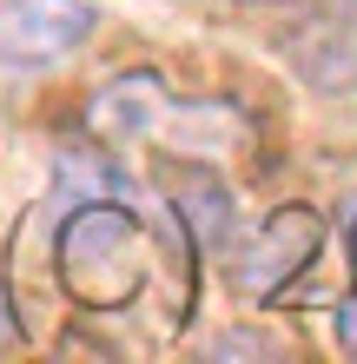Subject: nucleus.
<instances>
[{
    "label": "nucleus",
    "mask_w": 357,
    "mask_h": 364,
    "mask_svg": "<svg viewBox=\"0 0 357 364\" xmlns=\"http://www.w3.org/2000/svg\"><path fill=\"white\" fill-rule=\"evenodd\" d=\"M318 245H324V219H318V212H311V205H278L232 252V285L251 298V305H271V298H285L291 278L318 259Z\"/></svg>",
    "instance_id": "3"
},
{
    "label": "nucleus",
    "mask_w": 357,
    "mask_h": 364,
    "mask_svg": "<svg viewBox=\"0 0 357 364\" xmlns=\"http://www.w3.org/2000/svg\"><path fill=\"white\" fill-rule=\"evenodd\" d=\"M53 278L87 318H113L153 278V239L126 199H87L53 239Z\"/></svg>",
    "instance_id": "1"
},
{
    "label": "nucleus",
    "mask_w": 357,
    "mask_h": 364,
    "mask_svg": "<svg viewBox=\"0 0 357 364\" xmlns=\"http://www.w3.org/2000/svg\"><path fill=\"white\" fill-rule=\"evenodd\" d=\"M338 345L357 358V298H351V305H338Z\"/></svg>",
    "instance_id": "5"
},
{
    "label": "nucleus",
    "mask_w": 357,
    "mask_h": 364,
    "mask_svg": "<svg viewBox=\"0 0 357 364\" xmlns=\"http://www.w3.org/2000/svg\"><path fill=\"white\" fill-rule=\"evenodd\" d=\"M351 285H357V219H351Z\"/></svg>",
    "instance_id": "6"
},
{
    "label": "nucleus",
    "mask_w": 357,
    "mask_h": 364,
    "mask_svg": "<svg viewBox=\"0 0 357 364\" xmlns=\"http://www.w3.org/2000/svg\"><path fill=\"white\" fill-rule=\"evenodd\" d=\"M79 126H87L99 146H113V153L133 146V139H165V146H179V153H192V159H219V153H232L238 139H251V119L238 106H179L159 73L106 80V87L87 100Z\"/></svg>",
    "instance_id": "2"
},
{
    "label": "nucleus",
    "mask_w": 357,
    "mask_h": 364,
    "mask_svg": "<svg viewBox=\"0 0 357 364\" xmlns=\"http://www.w3.org/2000/svg\"><path fill=\"white\" fill-rule=\"evenodd\" d=\"M99 27L93 0H0V73H40Z\"/></svg>",
    "instance_id": "4"
}]
</instances>
